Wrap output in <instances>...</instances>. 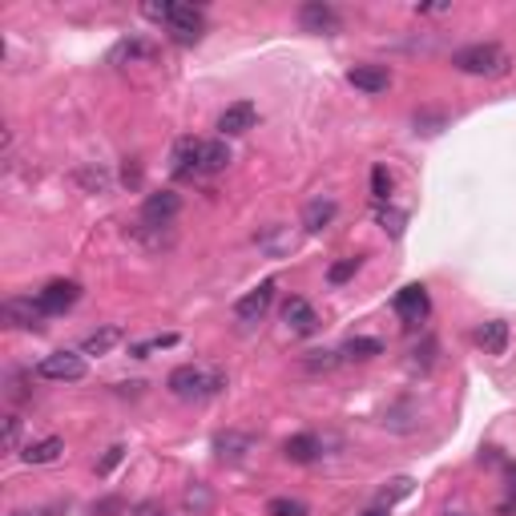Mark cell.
Listing matches in <instances>:
<instances>
[{"label": "cell", "instance_id": "1", "mask_svg": "<svg viewBox=\"0 0 516 516\" xmlns=\"http://www.w3.org/2000/svg\"><path fill=\"white\" fill-rule=\"evenodd\" d=\"M452 65L468 77H504L512 57L496 41H476V45H464L460 53H452Z\"/></svg>", "mask_w": 516, "mask_h": 516}, {"label": "cell", "instance_id": "2", "mask_svg": "<svg viewBox=\"0 0 516 516\" xmlns=\"http://www.w3.org/2000/svg\"><path fill=\"white\" fill-rule=\"evenodd\" d=\"M222 388H226V375H222L218 367L186 364V367H174V372H169V391H174L178 399H194V404H202V399L218 396Z\"/></svg>", "mask_w": 516, "mask_h": 516}, {"label": "cell", "instance_id": "3", "mask_svg": "<svg viewBox=\"0 0 516 516\" xmlns=\"http://www.w3.org/2000/svg\"><path fill=\"white\" fill-rule=\"evenodd\" d=\"M37 375L53 383H77L85 375V356L81 351H53V356H45L37 364Z\"/></svg>", "mask_w": 516, "mask_h": 516}, {"label": "cell", "instance_id": "4", "mask_svg": "<svg viewBox=\"0 0 516 516\" xmlns=\"http://www.w3.org/2000/svg\"><path fill=\"white\" fill-rule=\"evenodd\" d=\"M0 319L17 331H41V319H49V315L41 311V303H37L33 295H12L0 307Z\"/></svg>", "mask_w": 516, "mask_h": 516}, {"label": "cell", "instance_id": "5", "mask_svg": "<svg viewBox=\"0 0 516 516\" xmlns=\"http://www.w3.org/2000/svg\"><path fill=\"white\" fill-rule=\"evenodd\" d=\"M206 33V12L194 9V4H174V12H169V37L178 45H194L202 41Z\"/></svg>", "mask_w": 516, "mask_h": 516}, {"label": "cell", "instance_id": "6", "mask_svg": "<svg viewBox=\"0 0 516 516\" xmlns=\"http://www.w3.org/2000/svg\"><path fill=\"white\" fill-rule=\"evenodd\" d=\"M77 299H81V283H73V279H53L37 291V303H41L45 315H65Z\"/></svg>", "mask_w": 516, "mask_h": 516}, {"label": "cell", "instance_id": "7", "mask_svg": "<svg viewBox=\"0 0 516 516\" xmlns=\"http://www.w3.org/2000/svg\"><path fill=\"white\" fill-rule=\"evenodd\" d=\"M299 25L303 33H319V37H335L343 29V17L335 12V4H323V0H311L299 9Z\"/></svg>", "mask_w": 516, "mask_h": 516}, {"label": "cell", "instance_id": "8", "mask_svg": "<svg viewBox=\"0 0 516 516\" xmlns=\"http://www.w3.org/2000/svg\"><path fill=\"white\" fill-rule=\"evenodd\" d=\"M178 210H182V198L174 194V190H158V194L145 198L142 222H150V226H169V222L178 218Z\"/></svg>", "mask_w": 516, "mask_h": 516}, {"label": "cell", "instance_id": "9", "mask_svg": "<svg viewBox=\"0 0 516 516\" xmlns=\"http://www.w3.org/2000/svg\"><path fill=\"white\" fill-rule=\"evenodd\" d=\"M271 303H274V283L266 279V283H258V287H254L250 295H242V299L234 303L238 323H258L266 311H271Z\"/></svg>", "mask_w": 516, "mask_h": 516}, {"label": "cell", "instance_id": "10", "mask_svg": "<svg viewBox=\"0 0 516 516\" xmlns=\"http://www.w3.org/2000/svg\"><path fill=\"white\" fill-rule=\"evenodd\" d=\"M428 311H432V299H428V291H423L420 283H412V287H404L396 295V315L404 323H423Z\"/></svg>", "mask_w": 516, "mask_h": 516}, {"label": "cell", "instance_id": "11", "mask_svg": "<svg viewBox=\"0 0 516 516\" xmlns=\"http://www.w3.org/2000/svg\"><path fill=\"white\" fill-rule=\"evenodd\" d=\"M283 323H287L295 335H315V331H319V315H315V307L307 303V299H287V303H283Z\"/></svg>", "mask_w": 516, "mask_h": 516}, {"label": "cell", "instance_id": "12", "mask_svg": "<svg viewBox=\"0 0 516 516\" xmlns=\"http://www.w3.org/2000/svg\"><path fill=\"white\" fill-rule=\"evenodd\" d=\"M254 121H258V110H254L250 102H234L222 110L218 129H222V137H238V134H246V129H254Z\"/></svg>", "mask_w": 516, "mask_h": 516}, {"label": "cell", "instance_id": "13", "mask_svg": "<svg viewBox=\"0 0 516 516\" xmlns=\"http://www.w3.org/2000/svg\"><path fill=\"white\" fill-rule=\"evenodd\" d=\"M348 85H356L359 94H388L391 73L383 65H356L348 69Z\"/></svg>", "mask_w": 516, "mask_h": 516}, {"label": "cell", "instance_id": "14", "mask_svg": "<svg viewBox=\"0 0 516 516\" xmlns=\"http://www.w3.org/2000/svg\"><path fill=\"white\" fill-rule=\"evenodd\" d=\"M339 206L335 198H311V202L303 206V230L307 234H319V230H327L331 222H335Z\"/></svg>", "mask_w": 516, "mask_h": 516}, {"label": "cell", "instance_id": "15", "mask_svg": "<svg viewBox=\"0 0 516 516\" xmlns=\"http://www.w3.org/2000/svg\"><path fill=\"white\" fill-rule=\"evenodd\" d=\"M283 456H287L291 464H315V460L323 456V444H319V436L299 432V436H291V440L283 444Z\"/></svg>", "mask_w": 516, "mask_h": 516}, {"label": "cell", "instance_id": "16", "mask_svg": "<svg viewBox=\"0 0 516 516\" xmlns=\"http://www.w3.org/2000/svg\"><path fill=\"white\" fill-rule=\"evenodd\" d=\"M198 158H202V142H194V137H182L178 145H174V178H198Z\"/></svg>", "mask_w": 516, "mask_h": 516}, {"label": "cell", "instance_id": "17", "mask_svg": "<svg viewBox=\"0 0 516 516\" xmlns=\"http://www.w3.org/2000/svg\"><path fill=\"white\" fill-rule=\"evenodd\" d=\"M214 452H218V460H226V464H242L246 452H254V436H242V432L214 436Z\"/></svg>", "mask_w": 516, "mask_h": 516}, {"label": "cell", "instance_id": "18", "mask_svg": "<svg viewBox=\"0 0 516 516\" xmlns=\"http://www.w3.org/2000/svg\"><path fill=\"white\" fill-rule=\"evenodd\" d=\"M508 323L504 319H488V323H480V331H476V343H480L488 356H504L508 351Z\"/></svg>", "mask_w": 516, "mask_h": 516}, {"label": "cell", "instance_id": "19", "mask_svg": "<svg viewBox=\"0 0 516 516\" xmlns=\"http://www.w3.org/2000/svg\"><path fill=\"white\" fill-rule=\"evenodd\" d=\"M121 339H126V331H121V327H102V331H94V335H85L81 356H110Z\"/></svg>", "mask_w": 516, "mask_h": 516}, {"label": "cell", "instance_id": "20", "mask_svg": "<svg viewBox=\"0 0 516 516\" xmlns=\"http://www.w3.org/2000/svg\"><path fill=\"white\" fill-rule=\"evenodd\" d=\"M230 166V145L222 142H202V158H198V174H222Z\"/></svg>", "mask_w": 516, "mask_h": 516}, {"label": "cell", "instance_id": "21", "mask_svg": "<svg viewBox=\"0 0 516 516\" xmlns=\"http://www.w3.org/2000/svg\"><path fill=\"white\" fill-rule=\"evenodd\" d=\"M61 452H65V440H61V436H49V440L29 444V448L20 452V460H25V464H53Z\"/></svg>", "mask_w": 516, "mask_h": 516}, {"label": "cell", "instance_id": "22", "mask_svg": "<svg viewBox=\"0 0 516 516\" xmlns=\"http://www.w3.org/2000/svg\"><path fill=\"white\" fill-rule=\"evenodd\" d=\"M375 356H383V343H380V339H372V335L348 339V343H343V351H339V359H356V364H364V359H375Z\"/></svg>", "mask_w": 516, "mask_h": 516}, {"label": "cell", "instance_id": "23", "mask_svg": "<svg viewBox=\"0 0 516 516\" xmlns=\"http://www.w3.org/2000/svg\"><path fill=\"white\" fill-rule=\"evenodd\" d=\"M153 57H158V49H153L150 41H121L118 49L110 53L113 65H121V61H129V65H134V61H153Z\"/></svg>", "mask_w": 516, "mask_h": 516}, {"label": "cell", "instance_id": "24", "mask_svg": "<svg viewBox=\"0 0 516 516\" xmlns=\"http://www.w3.org/2000/svg\"><path fill=\"white\" fill-rule=\"evenodd\" d=\"M166 348H178V335H174V331H166V335H150V339H142V343H134V348H129V356H134V359H150L153 351H166Z\"/></svg>", "mask_w": 516, "mask_h": 516}, {"label": "cell", "instance_id": "25", "mask_svg": "<svg viewBox=\"0 0 516 516\" xmlns=\"http://www.w3.org/2000/svg\"><path fill=\"white\" fill-rule=\"evenodd\" d=\"M375 222H380L391 238H399V234H404V226H407V214L396 210L391 202H380V206H375Z\"/></svg>", "mask_w": 516, "mask_h": 516}, {"label": "cell", "instance_id": "26", "mask_svg": "<svg viewBox=\"0 0 516 516\" xmlns=\"http://www.w3.org/2000/svg\"><path fill=\"white\" fill-rule=\"evenodd\" d=\"M339 367V351H307V359H303V372H311V375H327V372H335Z\"/></svg>", "mask_w": 516, "mask_h": 516}, {"label": "cell", "instance_id": "27", "mask_svg": "<svg viewBox=\"0 0 516 516\" xmlns=\"http://www.w3.org/2000/svg\"><path fill=\"white\" fill-rule=\"evenodd\" d=\"M258 242H263V250H271L274 258H279V254H287V250H295V234H291L287 226H274V234H263Z\"/></svg>", "mask_w": 516, "mask_h": 516}, {"label": "cell", "instance_id": "28", "mask_svg": "<svg viewBox=\"0 0 516 516\" xmlns=\"http://www.w3.org/2000/svg\"><path fill=\"white\" fill-rule=\"evenodd\" d=\"M412 492H415V484L407 480V476H399V480H391L388 488L380 492V504H383V508H391V504H396V500H407V496H412Z\"/></svg>", "mask_w": 516, "mask_h": 516}, {"label": "cell", "instance_id": "29", "mask_svg": "<svg viewBox=\"0 0 516 516\" xmlns=\"http://www.w3.org/2000/svg\"><path fill=\"white\" fill-rule=\"evenodd\" d=\"M266 516H307V504L303 500H291V496H274L266 504Z\"/></svg>", "mask_w": 516, "mask_h": 516}, {"label": "cell", "instance_id": "30", "mask_svg": "<svg viewBox=\"0 0 516 516\" xmlns=\"http://www.w3.org/2000/svg\"><path fill=\"white\" fill-rule=\"evenodd\" d=\"M372 198H375V202H388V198H391V178H388V169H383V166L372 169Z\"/></svg>", "mask_w": 516, "mask_h": 516}, {"label": "cell", "instance_id": "31", "mask_svg": "<svg viewBox=\"0 0 516 516\" xmlns=\"http://www.w3.org/2000/svg\"><path fill=\"white\" fill-rule=\"evenodd\" d=\"M444 121V113H415V134H440Z\"/></svg>", "mask_w": 516, "mask_h": 516}, {"label": "cell", "instance_id": "32", "mask_svg": "<svg viewBox=\"0 0 516 516\" xmlns=\"http://www.w3.org/2000/svg\"><path fill=\"white\" fill-rule=\"evenodd\" d=\"M20 448V415H4V452Z\"/></svg>", "mask_w": 516, "mask_h": 516}, {"label": "cell", "instance_id": "33", "mask_svg": "<svg viewBox=\"0 0 516 516\" xmlns=\"http://www.w3.org/2000/svg\"><path fill=\"white\" fill-rule=\"evenodd\" d=\"M356 271H359V258H343V263H335V266H331V271H327V279L339 287V283H348Z\"/></svg>", "mask_w": 516, "mask_h": 516}, {"label": "cell", "instance_id": "34", "mask_svg": "<svg viewBox=\"0 0 516 516\" xmlns=\"http://www.w3.org/2000/svg\"><path fill=\"white\" fill-rule=\"evenodd\" d=\"M169 12H174V4H142V17L158 20V25H169Z\"/></svg>", "mask_w": 516, "mask_h": 516}, {"label": "cell", "instance_id": "35", "mask_svg": "<svg viewBox=\"0 0 516 516\" xmlns=\"http://www.w3.org/2000/svg\"><path fill=\"white\" fill-rule=\"evenodd\" d=\"M77 178H81L85 186H94V190H105V186H110V174H105V169H81Z\"/></svg>", "mask_w": 516, "mask_h": 516}, {"label": "cell", "instance_id": "36", "mask_svg": "<svg viewBox=\"0 0 516 516\" xmlns=\"http://www.w3.org/2000/svg\"><path fill=\"white\" fill-rule=\"evenodd\" d=\"M121 456H126V448H121V444H113V448H110V456H105V460H102V464H97V472H102V476H105V472H110V468H113V464H121Z\"/></svg>", "mask_w": 516, "mask_h": 516}, {"label": "cell", "instance_id": "37", "mask_svg": "<svg viewBox=\"0 0 516 516\" xmlns=\"http://www.w3.org/2000/svg\"><path fill=\"white\" fill-rule=\"evenodd\" d=\"M364 516H391V508H383V504H375V508H367Z\"/></svg>", "mask_w": 516, "mask_h": 516}, {"label": "cell", "instance_id": "38", "mask_svg": "<svg viewBox=\"0 0 516 516\" xmlns=\"http://www.w3.org/2000/svg\"><path fill=\"white\" fill-rule=\"evenodd\" d=\"M12 516H25V512H12Z\"/></svg>", "mask_w": 516, "mask_h": 516}, {"label": "cell", "instance_id": "39", "mask_svg": "<svg viewBox=\"0 0 516 516\" xmlns=\"http://www.w3.org/2000/svg\"><path fill=\"white\" fill-rule=\"evenodd\" d=\"M452 516H464V512H452Z\"/></svg>", "mask_w": 516, "mask_h": 516}]
</instances>
